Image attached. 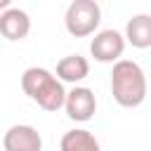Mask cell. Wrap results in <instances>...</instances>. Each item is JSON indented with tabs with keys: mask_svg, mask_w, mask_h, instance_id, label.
I'll list each match as a JSON object with an SVG mask.
<instances>
[{
	"mask_svg": "<svg viewBox=\"0 0 151 151\" xmlns=\"http://www.w3.org/2000/svg\"><path fill=\"white\" fill-rule=\"evenodd\" d=\"M90 76V61L83 54H66L57 61V80L64 83H80Z\"/></svg>",
	"mask_w": 151,
	"mask_h": 151,
	"instance_id": "8",
	"label": "cell"
},
{
	"mask_svg": "<svg viewBox=\"0 0 151 151\" xmlns=\"http://www.w3.org/2000/svg\"><path fill=\"white\" fill-rule=\"evenodd\" d=\"M7 7H9V0H0V14H2Z\"/></svg>",
	"mask_w": 151,
	"mask_h": 151,
	"instance_id": "11",
	"label": "cell"
},
{
	"mask_svg": "<svg viewBox=\"0 0 151 151\" xmlns=\"http://www.w3.org/2000/svg\"><path fill=\"white\" fill-rule=\"evenodd\" d=\"M125 52V38L116 28H104L94 33L90 42V54L101 64H116Z\"/></svg>",
	"mask_w": 151,
	"mask_h": 151,
	"instance_id": "4",
	"label": "cell"
},
{
	"mask_svg": "<svg viewBox=\"0 0 151 151\" xmlns=\"http://www.w3.org/2000/svg\"><path fill=\"white\" fill-rule=\"evenodd\" d=\"M123 38H125V42H130L137 50L151 47V17L149 14H134L125 24Z\"/></svg>",
	"mask_w": 151,
	"mask_h": 151,
	"instance_id": "9",
	"label": "cell"
},
{
	"mask_svg": "<svg viewBox=\"0 0 151 151\" xmlns=\"http://www.w3.org/2000/svg\"><path fill=\"white\" fill-rule=\"evenodd\" d=\"M59 151H101V146H99V139L90 130L76 127V130L64 132L59 142Z\"/></svg>",
	"mask_w": 151,
	"mask_h": 151,
	"instance_id": "10",
	"label": "cell"
},
{
	"mask_svg": "<svg viewBox=\"0 0 151 151\" xmlns=\"http://www.w3.org/2000/svg\"><path fill=\"white\" fill-rule=\"evenodd\" d=\"M146 73L132 59H118L111 71V94L123 109H137L146 99Z\"/></svg>",
	"mask_w": 151,
	"mask_h": 151,
	"instance_id": "1",
	"label": "cell"
},
{
	"mask_svg": "<svg viewBox=\"0 0 151 151\" xmlns=\"http://www.w3.org/2000/svg\"><path fill=\"white\" fill-rule=\"evenodd\" d=\"M0 33L2 38L17 42V40H24L28 33H31V17L19 9V7H7L2 14H0Z\"/></svg>",
	"mask_w": 151,
	"mask_h": 151,
	"instance_id": "7",
	"label": "cell"
},
{
	"mask_svg": "<svg viewBox=\"0 0 151 151\" xmlns=\"http://www.w3.org/2000/svg\"><path fill=\"white\" fill-rule=\"evenodd\" d=\"M2 149L5 151H42V137L33 125L19 123L7 127L2 137Z\"/></svg>",
	"mask_w": 151,
	"mask_h": 151,
	"instance_id": "6",
	"label": "cell"
},
{
	"mask_svg": "<svg viewBox=\"0 0 151 151\" xmlns=\"http://www.w3.org/2000/svg\"><path fill=\"white\" fill-rule=\"evenodd\" d=\"M21 90H24V94L31 101H35L45 111H59V109H64L66 90L57 80V76L52 71L42 68V66H28L21 73Z\"/></svg>",
	"mask_w": 151,
	"mask_h": 151,
	"instance_id": "2",
	"label": "cell"
},
{
	"mask_svg": "<svg viewBox=\"0 0 151 151\" xmlns=\"http://www.w3.org/2000/svg\"><path fill=\"white\" fill-rule=\"evenodd\" d=\"M101 21V7L94 0H73L66 7L64 26L73 38H87L99 28Z\"/></svg>",
	"mask_w": 151,
	"mask_h": 151,
	"instance_id": "3",
	"label": "cell"
},
{
	"mask_svg": "<svg viewBox=\"0 0 151 151\" xmlns=\"http://www.w3.org/2000/svg\"><path fill=\"white\" fill-rule=\"evenodd\" d=\"M64 109H66V116L76 123H87L92 120V116L97 113V97L90 87H83V85H76L73 90L66 92V99H64Z\"/></svg>",
	"mask_w": 151,
	"mask_h": 151,
	"instance_id": "5",
	"label": "cell"
}]
</instances>
